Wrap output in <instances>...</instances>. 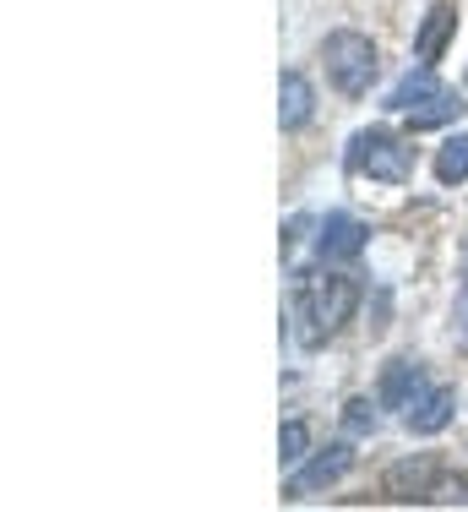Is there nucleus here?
<instances>
[{"mask_svg": "<svg viewBox=\"0 0 468 512\" xmlns=\"http://www.w3.org/2000/svg\"><path fill=\"white\" fill-rule=\"evenodd\" d=\"M343 169L360 180H381V186H403V180L414 175V148L409 137H398V131H354L349 137V153H343Z\"/></svg>", "mask_w": 468, "mask_h": 512, "instance_id": "f03ea898", "label": "nucleus"}, {"mask_svg": "<svg viewBox=\"0 0 468 512\" xmlns=\"http://www.w3.org/2000/svg\"><path fill=\"white\" fill-rule=\"evenodd\" d=\"M311 115H316L311 77H305V71H283V77H278V126L283 131H300V126H311Z\"/></svg>", "mask_w": 468, "mask_h": 512, "instance_id": "1a4fd4ad", "label": "nucleus"}, {"mask_svg": "<svg viewBox=\"0 0 468 512\" xmlns=\"http://www.w3.org/2000/svg\"><path fill=\"white\" fill-rule=\"evenodd\" d=\"M354 311H360V278L349 273H300V284H294V338H300L305 349H322L332 333H343V327L354 322Z\"/></svg>", "mask_w": 468, "mask_h": 512, "instance_id": "f257e3e1", "label": "nucleus"}, {"mask_svg": "<svg viewBox=\"0 0 468 512\" xmlns=\"http://www.w3.org/2000/svg\"><path fill=\"white\" fill-rule=\"evenodd\" d=\"M425 393H430V382H425V365L414 360V355H398V360L381 365V382H376V404H381V409L409 414Z\"/></svg>", "mask_w": 468, "mask_h": 512, "instance_id": "39448f33", "label": "nucleus"}, {"mask_svg": "<svg viewBox=\"0 0 468 512\" xmlns=\"http://www.w3.org/2000/svg\"><path fill=\"white\" fill-rule=\"evenodd\" d=\"M278 458L283 463H305V458H311V425H305V420L283 425V431H278Z\"/></svg>", "mask_w": 468, "mask_h": 512, "instance_id": "2eb2a0df", "label": "nucleus"}, {"mask_svg": "<svg viewBox=\"0 0 468 512\" xmlns=\"http://www.w3.org/2000/svg\"><path fill=\"white\" fill-rule=\"evenodd\" d=\"M371 431H376V404L371 398H349V404H343V436H349V442H365Z\"/></svg>", "mask_w": 468, "mask_h": 512, "instance_id": "4468645a", "label": "nucleus"}, {"mask_svg": "<svg viewBox=\"0 0 468 512\" xmlns=\"http://www.w3.org/2000/svg\"><path fill=\"white\" fill-rule=\"evenodd\" d=\"M322 66H327L332 88H338L343 99H365L371 82H376V44H371V33H360V28L327 33V39H322Z\"/></svg>", "mask_w": 468, "mask_h": 512, "instance_id": "7ed1b4c3", "label": "nucleus"}, {"mask_svg": "<svg viewBox=\"0 0 468 512\" xmlns=\"http://www.w3.org/2000/svg\"><path fill=\"white\" fill-rule=\"evenodd\" d=\"M436 485H441V458L436 453L398 458L387 474H381V496H387V502H430Z\"/></svg>", "mask_w": 468, "mask_h": 512, "instance_id": "20e7f679", "label": "nucleus"}, {"mask_svg": "<svg viewBox=\"0 0 468 512\" xmlns=\"http://www.w3.org/2000/svg\"><path fill=\"white\" fill-rule=\"evenodd\" d=\"M463 109H468V104H463L458 88H436L430 99H420L414 109H403V126H409V131H436V126H452Z\"/></svg>", "mask_w": 468, "mask_h": 512, "instance_id": "9b49d317", "label": "nucleus"}, {"mask_svg": "<svg viewBox=\"0 0 468 512\" xmlns=\"http://www.w3.org/2000/svg\"><path fill=\"white\" fill-rule=\"evenodd\" d=\"M430 502H458V507H468V480H463V474H452V480H441Z\"/></svg>", "mask_w": 468, "mask_h": 512, "instance_id": "dca6fc26", "label": "nucleus"}, {"mask_svg": "<svg viewBox=\"0 0 468 512\" xmlns=\"http://www.w3.org/2000/svg\"><path fill=\"white\" fill-rule=\"evenodd\" d=\"M316 229H322V235H316V256H322V262H354V256L365 251V240H371V229L354 213H327Z\"/></svg>", "mask_w": 468, "mask_h": 512, "instance_id": "0eeeda50", "label": "nucleus"}, {"mask_svg": "<svg viewBox=\"0 0 468 512\" xmlns=\"http://www.w3.org/2000/svg\"><path fill=\"white\" fill-rule=\"evenodd\" d=\"M436 88H441V82H436V71H430V66H420V71H409V77H403L398 88L387 93V109H392V115H403V109H414L420 99H430Z\"/></svg>", "mask_w": 468, "mask_h": 512, "instance_id": "ddd939ff", "label": "nucleus"}, {"mask_svg": "<svg viewBox=\"0 0 468 512\" xmlns=\"http://www.w3.org/2000/svg\"><path fill=\"white\" fill-rule=\"evenodd\" d=\"M436 180L441 186H463L468 180V131H458V137H447L436 148Z\"/></svg>", "mask_w": 468, "mask_h": 512, "instance_id": "f8f14e48", "label": "nucleus"}, {"mask_svg": "<svg viewBox=\"0 0 468 512\" xmlns=\"http://www.w3.org/2000/svg\"><path fill=\"white\" fill-rule=\"evenodd\" d=\"M452 33H458V6H447V0H436V6L425 11L420 33H414V60H420V66H436V60L447 55Z\"/></svg>", "mask_w": 468, "mask_h": 512, "instance_id": "6e6552de", "label": "nucleus"}, {"mask_svg": "<svg viewBox=\"0 0 468 512\" xmlns=\"http://www.w3.org/2000/svg\"><path fill=\"white\" fill-rule=\"evenodd\" d=\"M452 414H458V393L452 387H430V393L403 414V425H409L414 436H441L452 425Z\"/></svg>", "mask_w": 468, "mask_h": 512, "instance_id": "9d476101", "label": "nucleus"}, {"mask_svg": "<svg viewBox=\"0 0 468 512\" xmlns=\"http://www.w3.org/2000/svg\"><path fill=\"white\" fill-rule=\"evenodd\" d=\"M349 469H354V447H349V442H332V447H322L316 458L294 463L289 496H316V491H327V485H338Z\"/></svg>", "mask_w": 468, "mask_h": 512, "instance_id": "423d86ee", "label": "nucleus"}]
</instances>
